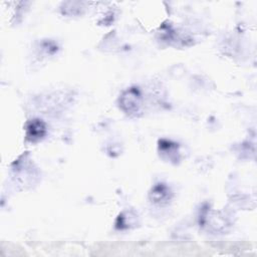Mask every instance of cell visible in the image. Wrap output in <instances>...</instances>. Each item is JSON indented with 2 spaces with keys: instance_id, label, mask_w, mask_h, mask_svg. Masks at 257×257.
I'll use <instances>...</instances> for the list:
<instances>
[{
  "instance_id": "cell-1",
  "label": "cell",
  "mask_w": 257,
  "mask_h": 257,
  "mask_svg": "<svg viewBox=\"0 0 257 257\" xmlns=\"http://www.w3.org/2000/svg\"><path fill=\"white\" fill-rule=\"evenodd\" d=\"M141 93L139 89L133 87L126 90L120 97V106L126 113L138 111L141 105Z\"/></svg>"
},
{
  "instance_id": "cell-2",
  "label": "cell",
  "mask_w": 257,
  "mask_h": 257,
  "mask_svg": "<svg viewBox=\"0 0 257 257\" xmlns=\"http://www.w3.org/2000/svg\"><path fill=\"white\" fill-rule=\"evenodd\" d=\"M46 134V125L39 119H33L28 122L26 126V139L30 142H37L41 140Z\"/></svg>"
},
{
  "instance_id": "cell-3",
  "label": "cell",
  "mask_w": 257,
  "mask_h": 257,
  "mask_svg": "<svg viewBox=\"0 0 257 257\" xmlns=\"http://www.w3.org/2000/svg\"><path fill=\"white\" fill-rule=\"evenodd\" d=\"M169 189L164 186L163 184H159L155 186V188L152 191V196L155 202H163L169 199Z\"/></svg>"
}]
</instances>
